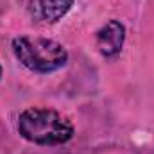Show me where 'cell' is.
I'll use <instances>...</instances> for the list:
<instances>
[{
    "mask_svg": "<svg viewBox=\"0 0 154 154\" xmlns=\"http://www.w3.org/2000/svg\"><path fill=\"white\" fill-rule=\"evenodd\" d=\"M18 133L36 145H61L74 136V125L54 109L29 108L18 116Z\"/></svg>",
    "mask_w": 154,
    "mask_h": 154,
    "instance_id": "obj_1",
    "label": "cell"
},
{
    "mask_svg": "<svg viewBox=\"0 0 154 154\" xmlns=\"http://www.w3.org/2000/svg\"><path fill=\"white\" fill-rule=\"evenodd\" d=\"M125 41V27L118 20H109L97 32V48L104 57H115L122 52Z\"/></svg>",
    "mask_w": 154,
    "mask_h": 154,
    "instance_id": "obj_4",
    "label": "cell"
},
{
    "mask_svg": "<svg viewBox=\"0 0 154 154\" xmlns=\"http://www.w3.org/2000/svg\"><path fill=\"white\" fill-rule=\"evenodd\" d=\"M0 79H2V66H0Z\"/></svg>",
    "mask_w": 154,
    "mask_h": 154,
    "instance_id": "obj_5",
    "label": "cell"
},
{
    "mask_svg": "<svg viewBox=\"0 0 154 154\" xmlns=\"http://www.w3.org/2000/svg\"><path fill=\"white\" fill-rule=\"evenodd\" d=\"M13 52L25 68L36 74H52L68 63L66 48L48 38L18 36L13 39Z\"/></svg>",
    "mask_w": 154,
    "mask_h": 154,
    "instance_id": "obj_2",
    "label": "cell"
},
{
    "mask_svg": "<svg viewBox=\"0 0 154 154\" xmlns=\"http://www.w3.org/2000/svg\"><path fill=\"white\" fill-rule=\"evenodd\" d=\"M32 20L39 23H57L72 9L74 0H20Z\"/></svg>",
    "mask_w": 154,
    "mask_h": 154,
    "instance_id": "obj_3",
    "label": "cell"
}]
</instances>
